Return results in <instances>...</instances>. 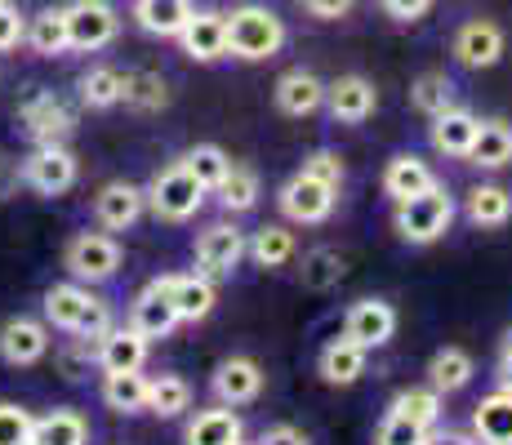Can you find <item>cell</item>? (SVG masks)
I'll use <instances>...</instances> for the list:
<instances>
[{
    "mask_svg": "<svg viewBox=\"0 0 512 445\" xmlns=\"http://www.w3.org/2000/svg\"><path fill=\"white\" fill-rule=\"evenodd\" d=\"M45 325H54V330L72 334V339H103L107 330H112V308H107V299H98L90 285L81 281H58L45 290Z\"/></svg>",
    "mask_w": 512,
    "mask_h": 445,
    "instance_id": "1",
    "label": "cell"
},
{
    "mask_svg": "<svg viewBox=\"0 0 512 445\" xmlns=\"http://www.w3.org/2000/svg\"><path fill=\"white\" fill-rule=\"evenodd\" d=\"M223 18H228V58H241V63H268L290 41L285 18L272 14L268 5H236Z\"/></svg>",
    "mask_w": 512,
    "mask_h": 445,
    "instance_id": "2",
    "label": "cell"
},
{
    "mask_svg": "<svg viewBox=\"0 0 512 445\" xmlns=\"http://www.w3.org/2000/svg\"><path fill=\"white\" fill-rule=\"evenodd\" d=\"M450 223H455V196L446 192V187H428V192L410 196V201L397 205V214H392V227H397V236L406 245H432L441 241V236L450 232Z\"/></svg>",
    "mask_w": 512,
    "mask_h": 445,
    "instance_id": "3",
    "label": "cell"
},
{
    "mask_svg": "<svg viewBox=\"0 0 512 445\" xmlns=\"http://www.w3.org/2000/svg\"><path fill=\"white\" fill-rule=\"evenodd\" d=\"M205 196H210V192H205V187L196 183L183 165H165V170L143 187L147 210H152L161 223H187L205 205Z\"/></svg>",
    "mask_w": 512,
    "mask_h": 445,
    "instance_id": "4",
    "label": "cell"
},
{
    "mask_svg": "<svg viewBox=\"0 0 512 445\" xmlns=\"http://www.w3.org/2000/svg\"><path fill=\"white\" fill-rule=\"evenodd\" d=\"M121 241L107 232H76L63 250V267L72 272V281L81 285H103L121 272Z\"/></svg>",
    "mask_w": 512,
    "mask_h": 445,
    "instance_id": "5",
    "label": "cell"
},
{
    "mask_svg": "<svg viewBox=\"0 0 512 445\" xmlns=\"http://www.w3.org/2000/svg\"><path fill=\"white\" fill-rule=\"evenodd\" d=\"M81 161L67 143H36V152L23 161V187H32L36 196H63L76 187Z\"/></svg>",
    "mask_w": 512,
    "mask_h": 445,
    "instance_id": "6",
    "label": "cell"
},
{
    "mask_svg": "<svg viewBox=\"0 0 512 445\" xmlns=\"http://www.w3.org/2000/svg\"><path fill=\"white\" fill-rule=\"evenodd\" d=\"M67 9V41L81 54L107 49L121 32V14L112 9V0H72Z\"/></svg>",
    "mask_w": 512,
    "mask_h": 445,
    "instance_id": "7",
    "label": "cell"
},
{
    "mask_svg": "<svg viewBox=\"0 0 512 445\" xmlns=\"http://www.w3.org/2000/svg\"><path fill=\"white\" fill-rule=\"evenodd\" d=\"M277 205L290 223H326L334 214V205H339V187H330V183H321V178H312L308 170H299L281 187Z\"/></svg>",
    "mask_w": 512,
    "mask_h": 445,
    "instance_id": "8",
    "label": "cell"
},
{
    "mask_svg": "<svg viewBox=\"0 0 512 445\" xmlns=\"http://www.w3.org/2000/svg\"><path fill=\"white\" fill-rule=\"evenodd\" d=\"M49 325L32 321V316H9L0 325V361L9 370H27V365H41L49 356Z\"/></svg>",
    "mask_w": 512,
    "mask_h": 445,
    "instance_id": "9",
    "label": "cell"
},
{
    "mask_svg": "<svg viewBox=\"0 0 512 445\" xmlns=\"http://www.w3.org/2000/svg\"><path fill=\"white\" fill-rule=\"evenodd\" d=\"M504 49H508L504 27L490 23V18H468V23L455 32V41H450V54H455L464 67H472V72L495 67L499 58H504Z\"/></svg>",
    "mask_w": 512,
    "mask_h": 445,
    "instance_id": "10",
    "label": "cell"
},
{
    "mask_svg": "<svg viewBox=\"0 0 512 445\" xmlns=\"http://www.w3.org/2000/svg\"><path fill=\"white\" fill-rule=\"evenodd\" d=\"M18 116H23L32 143H63V138L76 130V112L54 94V89H36V94H27V103H23Z\"/></svg>",
    "mask_w": 512,
    "mask_h": 445,
    "instance_id": "11",
    "label": "cell"
},
{
    "mask_svg": "<svg viewBox=\"0 0 512 445\" xmlns=\"http://www.w3.org/2000/svg\"><path fill=\"white\" fill-rule=\"evenodd\" d=\"M245 259V232L236 223H210L196 236V267L205 276H232Z\"/></svg>",
    "mask_w": 512,
    "mask_h": 445,
    "instance_id": "12",
    "label": "cell"
},
{
    "mask_svg": "<svg viewBox=\"0 0 512 445\" xmlns=\"http://www.w3.org/2000/svg\"><path fill=\"white\" fill-rule=\"evenodd\" d=\"M147 201H143V187L130 183V178H112L94 192V219L107 227V232H130L134 223L143 219Z\"/></svg>",
    "mask_w": 512,
    "mask_h": 445,
    "instance_id": "13",
    "label": "cell"
},
{
    "mask_svg": "<svg viewBox=\"0 0 512 445\" xmlns=\"http://www.w3.org/2000/svg\"><path fill=\"white\" fill-rule=\"evenodd\" d=\"M321 107H326L339 125H366L374 116V107H379V89H374V81H366L361 72H348L334 85H326V103Z\"/></svg>",
    "mask_w": 512,
    "mask_h": 445,
    "instance_id": "14",
    "label": "cell"
},
{
    "mask_svg": "<svg viewBox=\"0 0 512 445\" xmlns=\"http://www.w3.org/2000/svg\"><path fill=\"white\" fill-rule=\"evenodd\" d=\"M174 41L183 45L192 63H219V58H228V18L214 14V9H192V18Z\"/></svg>",
    "mask_w": 512,
    "mask_h": 445,
    "instance_id": "15",
    "label": "cell"
},
{
    "mask_svg": "<svg viewBox=\"0 0 512 445\" xmlns=\"http://www.w3.org/2000/svg\"><path fill=\"white\" fill-rule=\"evenodd\" d=\"M343 334H348L352 343H361L366 352L383 348V343H392V334H397V308H392L388 299H357L343 316Z\"/></svg>",
    "mask_w": 512,
    "mask_h": 445,
    "instance_id": "16",
    "label": "cell"
},
{
    "mask_svg": "<svg viewBox=\"0 0 512 445\" xmlns=\"http://www.w3.org/2000/svg\"><path fill=\"white\" fill-rule=\"evenodd\" d=\"M161 290L165 299H170L174 316H179V325H196L205 321V316L214 312V303H219V290H214V276L205 272H192V276H161Z\"/></svg>",
    "mask_w": 512,
    "mask_h": 445,
    "instance_id": "17",
    "label": "cell"
},
{
    "mask_svg": "<svg viewBox=\"0 0 512 445\" xmlns=\"http://www.w3.org/2000/svg\"><path fill=\"white\" fill-rule=\"evenodd\" d=\"M210 392L219 405H250L263 392V365L254 361V356H228V361H219V370H214Z\"/></svg>",
    "mask_w": 512,
    "mask_h": 445,
    "instance_id": "18",
    "label": "cell"
},
{
    "mask_svg": "<svg viewBox=\"0 0 512 445\" xmlns=\"http://www.w3.org/2000/svg\"><path fill=\"white\" fill-rule=\"evenodd\" d=\"M147 348H152V339H143L139 330H130V325H112L103 339H94V365L103 374L143 370V365H147Z\"/></svg>",
    "mask_w": 512,
    "mask_h": 445,
    "instance_id": "19",
    "label": "cell"
},
{
    "mask_svg": "<svg viewBox=\"0 0 512 445\" xmlns=\"http://www.w3.org/2000/svg\"><path fill=\"white\" fill-rule=\"evenodd\" d=\"M477 130H481V121L468 112V107H446V112L432 116L428 138H432V147H437L441 156H455V161H468L472 138H477Z\"/></svg>",
    "mask_w": 512,
    "mask_h": 445,
    "instance_id": "20",
    "label": "cell"
},
{
    "mask_svg": "<svg viewBox=\"0 0 512 445\" xmlns=\"http://www.w3.org/2000/svg\"><path fill=\"white\" fill-rule=\"evenodd\" d=\"M245 437V423L232 405H214V410H196L187 419L183 441L187 445H241Z\"/></svg>",
    "mask_w": 512,
    "mask_h": 445,
    "instance_id": "21",
    "label": "cell"
},
{
    "mask_svg": "<svg viewBox=\"0 0 512 445\" xmlns=\"http://www.w3.org/2000/svg\"><path fill=\"white\" fill-rule=\"evenodd\" d=\"M366 361H370V352L343 334V339H330L326 348H321L317 370H321V379H326L330 388H352V383L366 374Z\"/></svg>",
    "mask_w": 512,
    "mask_h": 445,
    "instance_id": "22",
    "label": "cell"
},
{
    "mask_svg": "<svg viewBox=\"0 0 512 445\" xmlns=\"http://www.w3.org/2000/svg\"><path fill=\"white\" fill-rule=\"evenodd\" d=\"M130 330H139L143 339H170L179 330V316H174L170 299H165L161 281H152L139 299L130 303Z\"/></svg>",
    "mask_w": 512,
    "mask_h": 445,
    "instance_id": "23",
    "label": "cell"
},
{
    "mask_svg": "<svg viewBox=\"0 0 512 445\" xmlns=\"http://www.w3.org/2000/svg\"><path fill=\"white\" fill-rule=\"evenodd\" d=\"M428 187H437V174H432V165L419 161L415 152H401L383 165V192L392 196V205L410 201V196L428 192Z\"/></svg>",
    "mask_w": 512,
    "mask_h": 445,
    "instance_id": "24",
    "label": "cell"
},
{
    "mask_svg": "<svg viewBox=\"0 0 512 445\" xmlns=\"http://www.w3.org/2000/svg\"><path fill=\"white\" fill-rule=\"evenodd\" d=\"M321 103H326V85L312 72H303V67H294V72H285L277 81V107L285 116H294V121L321 112Z\"/></svg>",
    "mask_w": 512,
    "mask_h": 445,
    "instance_id": "25",
    "label": "cell"
},
{
    "mask_svg": "<svg viewBox=\"0 0 512 445\" xmlns=\"http://www.w3.org/2000/svg\"><path fill=\"white\" fill-rule=\"evenodd\" d=\"M472 437L481 445H512V392L499 388L472 410Z\"/></svg>",
    "mask_w": 512,
    "mask_h": 445,
    "instance_id": "26",
    "label": "cell"
},
{
    "mask_svg": "<svg viewBox=\"0 0 512 445\" xmlns=\"http://www.w3.org/2000/svg\"><path fill=\"white\" fill-rule=\"evenodd\" d=\"M23 45L32 49L36 58H58L72 49V41H67V9L63 5H49L41 9L36 18H27V36Z\"/></svg>",
    "mask_w": 512,
    "mask_h": 445,
    "instance_id": "27",
    "label": "cell"
},
{
    "mask_svg": "<svg viewBox=\"0 0 512 445\" xmlns=\"http://www.w3.org/2000/svg\"><path fill=\"white\" fill-rule=\"evenodd\" d=\"M187 18H192V0H134V23L161 41H174Z\"/></svg>",
    "mask_w": 512,
    "mask_h": 445,
    "instance_id": "28",
    "label": "cell"
},
{
    "mask_svg": "<svg viewBox=\"0 0 512 445\" xmlns=\"http://www.w3.org/2000/svg\"><path fill=\"white\" fill-rule=\"evenodd\" d=\"M472 374H477V361H472V352H464V348H441V352H432V361H428V388L441 392V397H450V392H464L468 388Z\"/></svg>",
    "mask_w": 512,
    "mask_h": 445,
    "instance_id": "29",
    "label": "cell"
},
{
    "mask_svg": "<svg viewBox=\"0 0 512 445\" xmlns=\"http://www.w3.org/2000/svg\"><path fill=\"white\" fill-rule=\"evenodd\" d=\"M27 445H90V419L81 410H49L36 419Z\"/></svg>",
    "mask_w": 512,
    "mask_h": 445,
    "instance_id": "30",
    "label": "cell"
},
{
    "mask_svg": "<svg viewBox=\"0 0 512 445\" xmlns=\"http://www.w3.org/2000/svg\"><path fill=\"white\" fill-rule=\"evenodd\" d=\"M464 214L477 227H508L512 223V192L499 183H477L464 196Z\"/></svg>",
    "mask_w": 512,
    "mask_h": 445,
    "instance_id": "31",
    "label": "cell"
},
{
    "mask_svg": "<svg viewBox=\"0 0 512 445\" xmlns=\"http://www.w3.org/2000/svg\"><path fill=\"white\" fill-rule=\"evenodd\" d=\"M468 161L477 165V170H504V165H512V125L508 121H481Z\"/></svg>",
    "mask_w": 512,
    "mask_h": 445,
    "instance_id": "32",
    "label": "cell"
},
{
    "mask_svg": "<svg viewBox=\"0 0 512 445\" xmlns=\"http://www.w3.org/2000/svg\"><path fill=\"white\" fill-rule=\"evenodd\" d=\"M187 410H192V383L183 374H156V379H147V414L179 419Z\"/></svg>",
    "mask_w": 512,
    "mask_h": 445,
    "instance_id": "33",
    "label": "cell"
},
{
    "mask_svg": "<svg viewBox=\"0 0 512 445\" xmlns=\"http://www.w3.org/2000/svg\"><path fill=\"white\" fill-rule=\"evenodd\" d=\"M103 405L116 414H143L147 410V374L143 370L103 374Z\"/></svg>",
    "mask_w": 512,
    "mask_h": 445,
    "instance_id": "34",
    "label": "cell"
},
{
    "mask_svg": "<svg viewBox=\"0 0 512 445\" xmlns=\"http://www.w3.org/2000/svg\"><path fill=\"white\" fill-rule=\"evenodd\" d=\"M245 254H250L263 272H277V267H285L294 259V232H290V227H281V223L259 227V232H254V241H245Z\"/></svg>",
    "mask_w": 512,
    "mask_h": 445,
    "instance_id": "35",
    "label": "cell"
},
{
    "mask_svg": "<svg viewBox=\"0 0 512 445\" xmlns=\"http://www.w3.org/2000/svg\"><path fill=\"white\" fill-rule=\"evenodd\" d=\"M183 170L196 178V183L205 187V192H214V187L223 183V178H228V170H232V156L223 152L219 143H196V147H187L183 152Z\"/></svg>",
    "mask_w": 512,
    "mask_h": 445,
    "instance_id": "36",
    "label": "cell"
},
{
    "mask_svg": "<svg viewBox=\"0 0 512 445\" xmlns=\"http://www.w3.org/2000/svg\"><path fill=\"white\" fill-rule=\"evenodd\" d=\"M121 98H125V76L116 67H90L81 76V103L90 112H112V107H121Z\"/></svg>",
    "mask_w": 512,
    "mask_h": 445,
    "instance_id": "37",
    "label": "cell"
},
{
    "mask_svg": "<svg viewBox=\"0 0 512 445\" xmlns=\"http://www.w3.org/2000/svg\"><path fill=\"white\" fill-rule=\"evenodd\" d=\"M343 272H348V263H343V254H334V250H308L303 254V267H299V281H303V290H312V294H326L334 290V285L343 281Z\"/></svg>",
    "mask_w": 512,
    "mask_h": 445,
    "instance_id": "38",
    "label": "cell"
},
{
    "mask_svg": "<svg viewBox=\"0 0 512 445\" xmlns=\"http://www.w3.org/2000/svg\"><path fill=\"white\" fill-rule=\"evenodd\" d=\"M214 192H219V205L228 214H250L254 205H259L263 187H259V174H254V170H245V165H232L228 178H223Z\"/></svg>",
    "mask_w": 512,
    "mask_h": 445,
    "instance_id": "39",
    "label": "cell"
},
{
    "mask_svg": "<svg viewBox=\"0 0 512 445\" xmlns=\"http://www.w3.org/2000/svg\"><path fill=\"white\" fill-rule=\"evenodd\" d=\"M130 112H161L165 103H170V81L156 72H130L125 76V98H121Z\"/></svg>",
    "mask_w": 512,
    "mask_h": 445,
    "instance_id": "40",
    "label": "cell"
},
{
    "mask_svg": "<svg viewBox=\"0 0 512 445\" xmlns=\"http://www.w3.org/2000/svg\"><path fill=\"white\" fill-rule=\"evenodd\" d=\"M441 392H432V388H406V392H397L392 397V414H401V419H410V423H419V428H437L441 423Z\"/></svg>",
    "mask_w": 512,
    "mask_h": 445,
    "instance_id": "41",
    "label": "cell"
},
{
    "mask_svg": "<svg viewBox=\"0 0 512 445\" xmlns=\"http://www.w3.org/2000/svg\"><path fill=\"white\" fill-rule=\"evenodd\" d=\"M410 103H415V112H423L432 121L437 112L455 107V85H450L446 72H423L419 81L410 85Z\"/></svg>",
    "mask_w": 512,
    "mask_h": 445,
    "instance_id": "42",
    "label": "cell"
},
{
    "mask_svg": "<svg viewBox=\"0 0 512 445\" xmlns=\"http://www.w3.org/2000/svg\"><path fill=\"white\" fill-rule=\"evenodd\" d=\"M36 419L27 405L18 401H0V445H27V437H32Z\"/></svg>",
    "mask_w": 512,
    "mask_h": 445,
    "instance_id": "43",
    "label": "cell"
},
{
    "mask_svg": "<svg viewBox=\"0 0 512 445\" xmlns=\"http://www.w3.org/2000/svg\"><path fill=\"white\" fill-rule=\"evenodd\" d=\"M428 441V428H419V423L401 419V414L388 410V419L379 423V432H374V445H423Z\"/></svg>",
    "mask_w": 512,
    "mask_h": 445,
    "instance_id": "44",
    "label": "cell"
},
{
    "mask_svg": "<svg viewBox=\"0 0 512 445\" xmlns=\"http://www.w3.org/2000/svg\"><path fill=\"white\" fill-rule=\"evenodd\" d=\"M23 36H27V18L18 14V5L0 0V54H14L23 45Z\"/></svg>",
    "mask_w": 512,
    "mask_h": 445,
    "instance_id": "45",
    "label": "cell"
},
{
    "mask_svg": "<svg viewBox=\"0 0 512 445\" xmlns=\"http://www.w3.org/2000/svg\"><path fill=\"white\" fill-rule=\"evenodd\" d=\"M58 370H63V379H72V383H81L85 374L94 370V348L90 343H76V348H63L58 352Z\"/></svg>",
    "mask_w": 512,
    "mask_h": 445,
    "instance_id": "46",
    "label": "cell"
},
{
    "mask_svg": "<svg viewBox=\"0 0 512 445\" xmlns=\"http://www.w3.org/2000/svg\"><path fill=\"white\" fill-rule=\"evenodd\" d=\"M303 170H308L312 178H321V183H330V187H343V156L339 152H312L308 161H303Z\"/></svg>",
    "mask_w": 512,
    "mask_h": 445,
    "instance_id": "47",
    "label": "cell"
},
{
    "mask_svg": "<svg viewBox=\"0 0 512 445\" xmlns=\"http://www.w3.org/2000/svg\"><path fill=\"white\" fill-rule=\"evenodd\" d=\"M379 5L392 23H419V18L432 9V0H379Z\"/></svg>",
    "mask_w": 512,
    "mask_h": 445,
    "instance_id": "48",
    "label": "cell"
},
{
    "mask_svg": "<svg viewBox=\"0 0 512 445\" xmlns=\"http://www.w3.org/2000/svg\"><path fill=\"white\" fill-rule=\"evenodd\" d=\"M303 14L321 18V23H334V18H343L352 9V0H299Z\"/></svg>",
    "mask_w": 512,
    "mask_h": 445,
    "instance_id": "49",
    "label": "cell"
},
{
    "mask_svg": "<svg viewBox=\"0 0 512 445\" xmlns=\"http://www.w3.org/2000/svg\"><path fill=\"white\" fill-rule=\"evenodd\" d=\"M18 187H23V165H18L14 156L0 152V201H9Z\"/></svg>",
    "mask_w": 512,
    "mask_h": 445,
    "instance_id": "50",
    "label": "cell"
},
{
    "mask_svg": "<svg viewBox=\"0 0 512 445\" xmlns=\"http://www.w3.org/2000/svg\"><path fill=\"white\" fill-rule=\"evenodd\" d=\"M259 445H312V441H308V432L294 428V423H277V428L263 432Z\"/></svg>",
    "mask_w": 512,
    "mask_h": 445,
    "instance_id": "51",
    "label": "cell"
},
{
    "mask_svg": "<svg viewBox=\"0 0 512 445\" xmlns=\"http://www.w3.org/2000/svg\"><path fill=\"white\" fill-rule=\"evenodd\" d=\"M423 445H481V441L468 437V432H428V441Z\"/></svg>",
    "mask_w": 512,
    "mask_h": 445,
    "instance_id": "52",
    "label": "cell"
},
{
    "mask_svg": "<svg viewBox=\"0 0 512 445\" xmlns=\"http://www.w3.org/2000/svg\"><path fill=\"white\" fill-rule=\"evenodd\" d=\"M495 379H499V388H508V392H512V356H499Z\"/></svg>",
    "mask_w": 512,
    "mask_h": 445,
    "instance_id": "53",
    "label": "cell"
},
{
    "mask_svg": "<svg viewBox=\"0 0 512 445\" xmlns=\"http://www.w3.org/2000/svg\"><path fill=\"white\" fill-rule=\"evenodd\" d=\"M499 356H512V330H504V339H499Z\"/></svg>",
    "mask_w": 512,
    "mask_h": 445,
    "instance_id": "54",
    "label": "cell"
},
{
    "mask_svg": "<svg viewBox=\"0 0 512 445\" xmlns=\"http://www.w3.org/2000/svg\"><path fill=\"white\" fill-rule=\"evenodd\" d=\"M241 445H245V441H241Z\"/></svg>",
    "mask_w": 512,
    "mask_h": 445,
    "instance_id": "55",
    "label": "cell"
}]
</instances>
